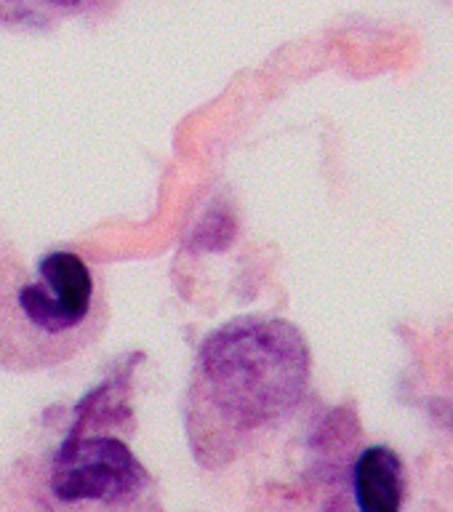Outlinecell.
Listing matches in <instances>:
<instances>
[{"instance_id": "cell-3", "label": "cell", "mask_w": 453, "mask_h": 512, "mask_svg": "<svg viewBox=\"0 0 453 512\" xmlns=\"http://www.w3.org/2000/svg\"><path fill=\"white\" fill-rule=\"evenodd\" d=\"M94 291V275L78 254L51 251L40 256L38 278L19 288L16 304L24 320L40 334L62 336L88 318Z\"/></svg>"}, {"instance_id": "cell-2", "label": "cell", "mask_w": 453, "mask_h": 512, "mask_svg": "<svg viewBox=\"0 0 453 512\" xmlns=\"http://www.w3.org/2000/svg\"><path fill=\"white\" fill-rule=\"evenodd\" d=\"M147 483L134 451L118 438L67 435L51 470V491L62 502H118Z\"/></svg>"}, {"instance_id": "cell-4", "label": "cell", "mask_w": 453, "mask_h": 512, "mask_svg": "<svg viewBox=\"0 0 453 512\" xmlns=\"http://www.w3.org/2000/svg\"><path fill=\"white\" fill-rule=\"evenodd\" d=\"M360 510L398 512L406 494V472L400 456L390 446L366 448L352 472Z\"/></svg>"}, {"instance_id": "cell-1", "label": "cell", "mask_w": 453, "mask_h": 512, "mask_svg": "<svg viewBox=\"0 0 453 512\" xmlns=\"http://www.w3.org/2000/svg\"><path fill=\"white\" fill-rule=\"evenodd\" d=\"M310 382V347L294 323L240 315L203 339L195 403L230 435L286 419Z\"/></svg>"}, {"instance_id": "cell-5", "label": "cell", "mask_w": 453, "mask_h": 512, "mask_svg": "<svg viewBox=\"0 0 453 512\" xmlns=\"http://www.w3.org/2000/svg\"><path fill=\"white\" fill-rule=\"evenodd\" d=\"M51 3H56V6H75L80 0H51Z\"/></svg>"}]
</instances>
